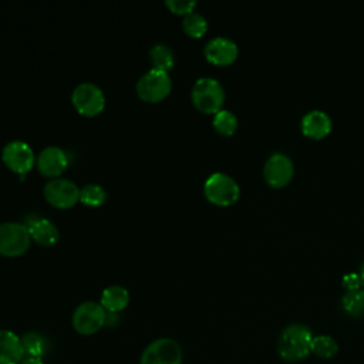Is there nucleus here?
Masks as SVG:
<instances>
[{
    "label": "nucleus",
    "mask_w": 364,
    "mask_h": 364,
    "mask_svg": "<svg viewBox=\"0 0 364 364\" xmlns=\"http://www.w3.org/2000/svg\"><path fill=\"white\" fill-rule=\"evenodd\" d=\"M74 108L85 117L100 114L105 107V95L102 90L94 82H80L71 94Z\"/></svg>",
    "instance_id": "obj_7"
},
{
    "label": "nucleus",
    "mask_w": 364,
    "mask_h": 364,
    "mask_svg": "<svg viewBox=\"0 0 364 364\" xmlns=\"http://www.w3.org/2000/svg\"><path fill=\"white\" fill-rule=\"evenodd\" d=\"M36 164L40 173L44 176H50L51 179L58 178L68 165V155L63 148L48 145L40 151Z\"/></svg>",
    "instance_id": "obj_13"
},
{
    "label": "nucleus",
    "mask_w": 364,
    "mask_h": 364,
    "mask_svg": "<svg viewBox=\"0 0 364 364\" xmlns=\"http://www.w3.org/2000/svg\"><path fill=\"white\" fill-rule=\"evenodd\" d=\"M310 350L320 358H331L337 354V343L330 336H316L311 340Z\"/></svg>",
    "instance_id": "obj_24"
},
{
    "label": "nucleus",
    "mask_w": 364,
    "mask_h": 364,
    "mask_svg": "<svg viewBox=\"0 0 364 364\" xmlns=\"http://www.w3.org/2000/svg\"><path fill=\"white\" fill-rule=\"evenodd\" d=\"M165 4L172 13L186 16L191 11H193L196 6V0H166Z\"/></svg>",
    "instance_id": "obj_25"
},
{
    "label": "nucleus",
    "mask_w": 364,
    "mask_h": 364,
    "mask_svg": "<svg viewBox=\"0 0 364 364\" xmlns=\"http://www.w3.org/2000/svg\"><path fill=\"white\" fill-rule=\"evenodd\" d=\"M135 90L138 97L145 102H158L164 100L172 90L169 71L151 67L138 78Z\"/></svg>",
    "instance_id": "obj_3"
},
{
    "label": "nucleus",
    "mask_w": 364,
    "mask_h": 364,
    "mask_svg": "<svg viewBox=\"0 0 364 364\" xmlns=\"http://www.w3.org/2000/svg\"><path fill=\"white\" fill-rule=\"evenodd\" d=\"M237 44L226 36L212 37L203 47L206 60L216 65H228L233 63L237 57Z\"/></svg>",
    "instance_id": "obj_12"
},
{
    "label": "nucleus",
    "mask_w": 364,
    "mask_h": 364,
    "mask_svg": "<svg viewBox=\"0 0 364 364\" xmlns=\"http://www.w3.org/2000/svg\"><path fill=\"white\" fill-rule=\"evenodd\" d=\"M300 127L304 135L323 138L331 131V118L323 109H311L303 115Z\"/></svg>",
    "instance_id": "obj_15"
},
{
    "label": "nucleus",
    "mask_w": 364,
    "mask_h": 364,
    "mask_svg": "<svg viewBox=\"0 0 364 364\" xmlns=\"http://www.w3.org/2000/svg\"><path fill=\"white\" fill-rule=\"evenodd\" d=\"M129 303V293L119 284L108 286L101 293V306L108 313H119Z\"/></svg>",
    "instance_id": "obj_17"
},
{
    "label": "nucleus",
    "mask_w": 364,
    "mask_h": 364,
    "mask_svg": "<svg viewBox=\"0 0 364 364\" xmlns=\"http://www.w3.org/2000/svg\"><path fill=\"white\" fill-rule=\"evenodd\" d=\"M294 165L291 158L284 152H273L264 162L263 176L270 186H284L293 176Z\"/></svg>",
    "instance_id": "obj_11"
},
{
    "label": "nucleus",
    "mask_w": 364,
    "mask_h": 364,
    "mask_svg": "<svg viewBox=\"0 0 364 364\" xmlns=\"http://www.w3.org/2000/svg\"><path fill=\"white\" fill-rule=\"evenodd\" d=\"M341 284H343V287L346 289V291L360 289V287H361V277H360V273H354V272L346 273V274L343 276V279H341Z\"/></svg>",
    "instance_id": "obj_26"
},
{
    "label": "nucleus",
    "mask_w": 364,
    "mask_h": 364,
    "mask_svg": "<svg viewBox=\"0 0 364 364\" xmlns=\"http://www.w3.org/2000/svg\"><path fill=\"white\" fill-rule=\"evenodd\" d=\"M31 242L26 223L1 222L0 223V253L9 257L23 255Z\"/></svg>",
    "instance_id": "obj_5"
},
{
    "label": "nucleus",
    "mask_w": 364,
    "mask_h": 364,
    "mask_svg": "<svg viewBox=\"0 0 364 364\" xmlns=\"http://www.w3.org/2000/svg\"><path fill=\"white\" fill-rule=\"evenodd\" d=\"M46 200L60 209H68L80 200V188L67 178H53L43 188Z\"/></svg>",
    "instance_id": "obj_8"
},
{
    "label": "nucleus",
    "mask_w": 364,
    "mask_h": 364,
    "mask_svg": "<svg viewBox=\"0 0 364 364\" xmlns=\"http://www.w3.org/2000/svg\"><path fill=\"white\" fill-rule=\"evenodd\" d=\"M203 193L209 202L219 206H229L237 200L240 188L230 175L213 172L203 183Z\"/></svg>",
    "instance_id": "obj_4"
},
{
    "label": "nucleus",
    "mask_w": 364,
    "mask_h": 364,
    "mask_svg": "<svg viewBox=\"0 0 364 364\" xmlns=\"http://www.w3.org/2000/svg\"><path fill=\"white\" fill-rule=\"evenodd\" d=\"M182 27H183V31L188 36H191L193 38H198V37H202L206 33L208 20L203 14H200L198 11H191L189 14L183 16Z\"/></svg>",
    "instance_id": "obj_20"
},
{
    "label": "nucleus",
    "mask_w": 364,
    "mask_h": 364,
    "mask_svg": "<svg viewBox=\"0 0 364 364\" xmlns=\"http://www.w3.org/2000/svg\"><path fill=\"white\" fill-rule=\"evenodd\" d=\"M26 226L28 228L31 239L41 246H53L58 242V228L46 218H31Z\"/></svg>",
    "instance_id": "obj_16"
},
{
    "label": "nucleus",
    "mask_w": 364,
    "mask_h": 364,
    "mask_svg": "<svg viewBox=\"0 0 364 364\" xmlns=\"http://www.w3.org/2000/svg\"><path fill=\"white\" fill-rule=\"evenodd\" d=\"M149 60L154 68L169 71L175 64L173 51L164 43H158L149 48Z\"/></svg>",
    "instance_id": "obj_18"
},
{
    "label": "nucleus",
    "mask_w": 364,
    "mask_h": 364,
    "mask_svg": "<svg viewBox=\"0 0 364 364\" xmlns=\"http://www.w3.org/2000/svg\"><path fill=\"white\" fill-rule=\"evenodd\" d=\"M24 357L21 337L10 330H0V364H20Z\"/></svg>",
    "instance_id": "obj_14"
},
{
    "label": "nucleus",
    "mask_w": 364,
    "mask_h": 364,
    "mask_svg": "<svg viewBox=\"0 0 364 364\" xmlns=\"http://www.w3.org/2000/svg\"><path fill=\"white\" fill-rule=\"evenodd\" d=\"M343 309L350 314V316H360L364 313V289H355V290H348L341 299Z\"/></svg>",
    "instance_id": "obj_23"
},
{
    "label": "nucleus",
    "mask_w": 364,
    "mask_h": 364,
    "mask_svg": "<svg viewBox=\"0 0 364 364\" xmlns=\"http://www.w3.org/2000/svg\"><path fill=\"white\" fill-rule=\"evenodd\" d=\"M311 340L313 334L309 327L303 324H290L279 337V354L286 361L303 360L311 351Z\"/></svg>",
    "instance_id": "obj_1"
},
{
    "label": "nucleus",
    "mask_w": 364,
    "mask_h": 364,
    "mask_svg": "<svg viewBox=\"0 0 364 364\" xmlns=\"http://www.w3.org/2000/svg\"><path fill=\"white\" fill-rule=\"evenodd\" d=\"M3 162L17 175H26L36 164V155L33 148L20 139L7 142L1 149Z\"/></svg>",
    "instance_id": "obj_9"
},
{
    "label": "nucleus",
    "mask_w": 364,
    "mask_h": 364,
    "mask_svg": "<svg viewBox=\"0 0 364 364\" xmlns=\"http://www.w3.org/2000/svg\"><path fill=\"white\" fill-rule=\"evenodd\" d=\"M107 320V311L97 301H82L73 313V327L82 336L97 333Z\"/></svg>",
    "instance_id": "obj_6"
},
{
    "label": "nucleus",
    "mask_w": 364,
    "mask_h": 364,
    "mask_svg": "<svg viewBox=\"0 0 364 364\" xmlns=\"http://www.w3.org/2000/svg\"><path fill=\"white\" fill-rule=\"evenodd\" d=\"M139 364H182V350L172 338H158L144 350Z\"/></svg>",
    "instance_id": "obj_10"
},
{
    "label": "nucleus",
    "mask_w": 364,
    "mask_h": 364,
    "mask_svg": "<svg viewBox=\"0 0 364 364\" xmlns=\"http://www.w3.org/2000/svg\"><path fill=\"white\" fill-rule=\"evenodd\" d=\"M360 277H361V283L364 284V262H363L361 269H360Z\"/></svg>",
    "instance_id": "obj_28"
},
{
    "label": "nucleus",
    "mask_w": 364,
    "mask_h": 364,
    "mask_svg": "<svg viewBox=\"0 0 364 364\" xmlns=\"http://www.w3.org/2000/svg\"><path fill=\"white\" fill-rule=\"evenodd\" d=\"M237 124V117L230 109L220 108L218 112L213 114L212 125L222 135H232L236 131Z\"/></svg>",
    "instance_id": "obj_19"
},
{
    "label": "nucleus",
    "mask_w": 364,
    "mask_h": 364,
    "mask_svg": "<svg viewBox=\"0 0 364 364\" xmlns=\"http://www.w3.org/2000/svg\"><path fill=\"white\" fill-rule=\"evenodd\" d=\"M20 364H44V363H43V360H41V358H37V357H28V355H26Z\"/></svg>",
    "instance_id": "obj_27"
},
{
    "label": "nucleus",
    "mask_w": 364,
    "mask_h": 364,
    "mask_svg": "<svg viewBox=\"0 0 364 364\" xmlns=\"http://www.w3.org/2000/svg\"><path fill=\"white\" fill-rule=\"evenodd\" d=\"M191 98L199 111L205 114H215L222 108L225 90L216 78L199 77L192 85Z\"/></svg>",
    "instance_id": "obj_2"
},
{
    "label": "nucleus",
    "mask_w": 364,
    "mask_h": 364,
    "mask_svg": "<svg viewBox=\"0 0 364 364\" xmlns=\"http://www.w3.org/2000/svg\"><path fill=\"white\" fill-rule=\"evenodd\" d=\"M21 343H23L24 353L28 357L41 358L44 355L46 350H47L46 338L43 336H40L38 333H34V331H28V333L23 334Z\"/></svg>",
    "instance_id": "obj_22"
},
{
    "label": "nucleus",
    "mask_w": 364,
    "mask_h": 364,
    "mask_svg": "<svg viewBox=\"0 0 364 364\" xmlns=\"http://www.w3.org/2000/svg\"><path fill=\"white\" fill-rule=\"evenodd\" d=\"M107 191L104 186L98 183H87L82 188H80V200L91 208L100 206L107 199Z\"/></svg>",
    "instance_id": "obj_21"
}]
</instances>
